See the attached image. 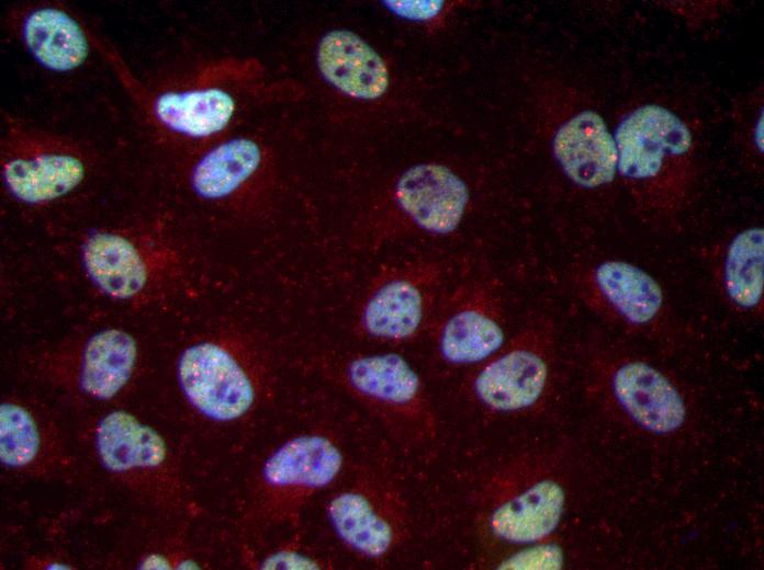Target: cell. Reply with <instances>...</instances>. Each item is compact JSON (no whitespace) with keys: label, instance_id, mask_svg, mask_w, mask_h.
I'll list each match as a JSON object with an SVG mask.
<instances>
[{"label":"cell","instance_id":"cell-1","mask_svg":"<svg viewBox=\"0 0 764 570\" xmlns=\"http://www.w3.org/2000/svg\"><path fill=\"white\" fill-rule=\"evenodd\" d=\"M139 157L116 88L72 98H31L0 111L5 208L46 238L96 206Z\"/></svg>","mask_w":764,"mask_h":570},{"label":"cell","instance_id":"cell-2","mask_svg":"<svg viewBox=\"0 0 764 570\" xmlns=\"http://www.w3.org/2000/svg\"><path fill=\"white\" fill-rule=\"evenodd\" d=\"M115 83L142 158L161 168L236 130L265 110L305 101L291 73L239 52L181 56L150 75L135 71L114 47Z\"/></svg>","mask_w":764,"mask_h":570},{"label":"cell","instance_id":"cell-3","mask_svg":"<svg viewBox=\"0 0 764 570\" xmlns=\"http://www.w3.org/2000/svg\"><path fill=\"white\" fill-rule=\"evenodd\" d=\"M48 239L75 260L94 293L128 308L176 299L201 247L199 229L143 162L96 206Z\"/></svg>","mask_w":764,"mask_h":570},{"label":"cell","instance_id":"cell-4","mask_svg":"<svg viewBox=\"0 0 764 570\" xmlns=\"http://www.w3.org/2000/svg\"><path fill=\"white\" fill-rule=\"evenodd\" d=\"M318 138L304 101L269 107L167 167H153L200 229L248 235L273 227L290 191L292 161Z\"/></svg>","mask_w":764,"mask_h":570},{"label":"cell","instance_id":"cell-5","mask_svg":"<svg viewBox=\"0 0 764 570\" xmlns=\"http://www.w3.org/2000/svg\"><path fill=\"white\" fill-rule=\"evenodd\" d=\"M566 451L527 448L499 460L467 492L478 544L502 554L554 537L571 503Z\"/></svg>","mask_w":764,"mask_h":570},{"label":"cell","instance_id":"cell-6","mask_svg":"<svg viewBox=\"0 0 764 570\" xmlns=\"http://www.w3.org/2000/svg\"><path fill=\"white\" fill-rule=\"evenodd\" d=\"M1 30L26 72L40 83V96H80L115 83L113 45L66 1H15L2 14Z\"/></svg>","mask_w":764,"mask_h":570},{"label":"cell","instance_id":"cell-7","mask_svg":"<svg viewBox=\"0 0 764 570\" xmlns=\"http://www.w3.org/2000/svg\"><path fill=\"white\" fill-rule=\"evenodd\" d=\"M617 180L637 213L650 223L675 219L689 203L698 144L686 117L659 101L627 110L614 130Z\"/></svg>","mask_w":764,"mask_h":570},{"label":"cell","instance_id":"cell-8","mask_svg":"<svg viewBox=\"0 0 764 570\" xmlns=\"http://www.w3.org/2000/svg\"><path fill=\"white\" fill-rule=\"evenodd\" d=\"M583 366L587 399L633 433L667 441L689 425L694 408L688 388L650 355L603 337L586 347Z\"/></svg>","mask_w":764,"mask_h":570},{"label":"cell","instance_id":"cell-9","mask_svg":"<svg viewBox=\"0 0 764 570\" xmlns=\"http://www.w3.org/2000/svg\"><path fill=\"white\" fill-rule=\"evenodd\" d=\"M296 73L319 129L345 130L358 107L382 104L392 93L391 65L364 36L338 23H317L295 44Z\"/></svg>","mask_w":764,"mask_h":570},{"label":"cell","instance_id":"cell-10","mask_svg":"<svg viewBox=\"0 0 764 570\" xmlns=\"http://www.w3.org/2000/svg\"><path fill=\"white\" fill-rule=\"evenodd\" d=\"M470 190L453 170L438 162H416L397 172L352 221L349 244L374 253L407 237L446 236L461 225Z\"/></svg>","mask_w":764,"mask_h":570},{"label":"cell","instance_id":"cell-11","mask_svg":"<svg viewBox=\"0 0 764 570\" xmlns=\"http://www.w3.org/2000/svg\"><path fill=\"white\" fill-rule=\"evenodd\" d=\"M467 399L501 419L535 417L551 402L559 374V335L553 318L527 319L490 357L467 369Z\"/></svg>","mask_w":764,"mask_h":570},{"label":"cell","instance_id":"cell-12","mask_svg":"<svg viewBox=\"0 0 764 570\" xmlns=\"http://www.w3.org/2000/svg\"><path fill=\"white\" fill-rule=\"evenodd\" d=\"M323 373L375 417L396 438L422 443L436 435L437 415L418 372L394 352L328 357Z\"/></svg>","mask_w":764,"mask_h":570},{"label":"cell","instance_id":"cell-13","mask_svg":"<svg viewBox=\"0 0 764 570\" xmlns=\"http://www.w3.org/2000/svg\"><path fill=\"white\" fill-rule=\"evenodd\" d=\"M259 345L238 332L200 338L186 345L176 378L187 402L201 415L232 422L246 415L265 388L266 358Z\"/></svg>","mask_w":764,"mask_h":570},{"label":"cell","instance_id":"cell-14","mask_svg":"<svg viewBox=\"0 0 764 570\" xmlns=\"http://www.w3.org/2000/svg\"><path fill=\"white\" fill-rule=\"evenodd\" d=\"M452 266L416 258L382 264L364 286L353 315L362 339L387 345L412 343L428 333L450 285Z\"/></svg>","mask_w":764,"mask_h":570},{"label":"cell","instance_id":"cell-15","mask_svg":"<svg viewBox=\"0 0 764 570\" xmlns=\"http://www.w3.org/2000/svg\"><path fill=\"white\" fill-rule=\"evenodd\" d=\"M570 285L583 307L608 327L660 346L676 343L679 327L668 295L643 267L604 258L575 267Z\"/></svg>","mask_w":764,"mask_h":570},{"label":"cell","instance_id":"cell-16","mask_svg":"<svg viewBox=\"0 0 764 570\" xmlns=\"http://www.w3.org/2000/svg\"><path fill=\"white\" fill-rule=\"evenodd\" d=\"M345 466L339 443L328 434L290 437L263 460L252 501V517L262 528L295 526L307 501L334 485Z\"/></svg>","mask_w":764,"mask_h":570},{"label":"cell","instance_id":"cell-17","mask_svg":"<svg viewBox=\"0 0 764 570\" xmlns=\"http://www.w3.org/2000/svg\"><path fill=\"white\" fill-rule=\"evenodd\" d=\"M506 311L497 276L476 272L450 283L427 333L436 355L450 368L480 364L508 339Z\"/></svg>","mask_w":764,"mask_h":570},{"label":"cell","instance_id":"cell-18","mask_svg":"<svg viewBox=\"0 0 764 570\" xmlns=\"http://www.w3.org/2000/svg\"><path fill=\"white\" fill-rule=\"evenodd\" d=\"M326 517L338 540L371 562L391 557L408 534V506L396 486L372 469L359 471L326 502Z\"/></svg>","mask_w":764,"mask_h":570},{"label":"cell","instance_id":"cell-19","mask_svg":"<svg viewBox=\"0 0 764 570\" xmlns=\"http://www.w3.org/2000/svg\"><path fill=\"white\" fill-rule=\"evenodd\" d=\"M550 148L558 169L578 189L600 191L617 180L614 134L592 106L568 114L555 127Z\"/></svg>","mask_w":764,"mask_h":570},{"label":"cell","instance_id":"cell-20","mask_svg":"<svg viewBox=\"0 0 764 570\" xmlns=\"http://www.w3.org/2000/svg\"><path fill=\"white\" fill-rule=\"evenodd\" d=\"M136 338L120 327L92 332L78 351L75 381L78 390L94 401L119 396L132 380L138 364Z\"/></svg>","mask_w":764,"mask_h":570},{"label":"cell","instance_id":"cell-21","mask_svg":"<svg viewBox=\"0 0 764 570\" xmlns=\"http://www.w3.org/2000/svg\"><path fill=\"white\" fill-rule=\"evenodd\" d=\"M712 276L719 295L733 312L762 319L764 303V230L746 227L717 252Z\"/></svg>","mask_w":764,"mask_h":570},{"label":"cell","instance_id":"cell-22","mask_svg":"<svg viewBox=\"0 0 764 570\" xmlns=\"http://www.w3.org/2000/svg\"><path fill=\"white\" fill-rule=\"evenodd\" d=\"M94 441L101 464L112 472L155 468L167 456L161 435L124 410L111 411L99 421Z\"/></svg>","mask_w":764,"mask_h":570},{"label":"cell","instance_id":"cell-23","mask_svg":"<svg viewBox=\"0 0 764 570\" xmlns=\"http://www.w3.org/2000/svg\"><path fill=\"white\" fill-rule=\"evenodd\" d=\"M40 451V432L27 408L5 400L0 406V459L9 468L29 465Z\"/></svg>","mask_w":764,"mask_h":570},{"label":"cell","instance_id":"cell-24","mask_svg":"<svg viewBox=\"0 0 764 570\" xmlns=\"http://www.w3.org/2000/svg\"><path fill=\"white\" fill-rule=\"evenodd\" d=\"M734 145L743 160L752 168L763 161V88L734 102L733 106Z\"/></svg>","mask_w":764,"mask_h":570},{"label":"cell","instance_id":"cell-25","mask_svg":"<svg viewBox=\"0 0 764 570\" xmlns=\"http://www.w3.org/2000/svg\"><path fill=\"white\" fill-rule=\"evenodd\" d=\"M565 559L564 548L552 537L498 554L493 565L496 569H561Z\"/></svg>","mask_w":764,"mask_h":570},{"label":"cell","instance_id":"cell-26","mask_svg":"<svg viewBox=\"0 0 764 570\" xmlns=\"http://www.w3.org/2000/svg\"><path fill=\"white\" fill-rule=\"evenodd\" d=\"M260 569H322L324 562L316 556L303 552L295 548H277L269 551L258 563Z\"/></svg>","mask_w":764,"mask_h":570},{"label":"cell","instance_id":"cell-27","mask_svg":"<svg viewBox=\"0 0 764 570\" xmlns=\"http://www.w3.org/2000/svg\"><path fill=\"white\" fill-rule=\"evenodd\" d=\"M392 15L407 22H425L435 18L442 9L440 1H382Z\"/></svg>","mask_w":764,"mask_h":570},{"label":"cell","instance_id":"cell-28","mask_svg":"<svg viewBox=\"0 0 764 570\" xmlns=\"http://www.w3.org/2000/svg\"><path fill=\"white\" fill-rule=\"evenodd\" d=\"M141 569H170L171 563L168 560L167 557L159 555V554H153L148 555L145 557L142 562L139 563Z\"/></svg>","mask_w":764,"mask_h":570},{"label":"cell","instance_id":"cell-29","mask_svg":"<svg viewBox=\"0 0 764 570\" xmlns=\"http://www.w3.org/2000/svg\"><path fill=\"white\" fill-rule=\"evenodd\" d=\"M178 569H198L199 565L192 559H183L177 565Z\"/></svg>","mask_w":764,"mask_h":570},{"label":"cell","instance_id":"cell-30","mask_svg":"<svg viewBox=\"0 0 764 570\" xmlns=\"http://www.w3.org/2000/svg\"><path fill=\"white\" fill-rule=\"evenodd\" d=\"M48 568H49V569H52V568H54V569H66V568H69V567H67V566H65V565H60V563H52V565L48 566Z\"/></svg>","mask_w":764,"mask_h":570}]
</instances>
